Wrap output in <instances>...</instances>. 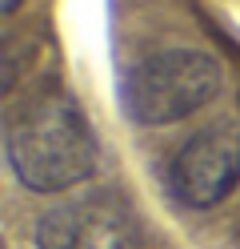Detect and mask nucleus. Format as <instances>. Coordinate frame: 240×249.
<instances>
[{
    "label": "nucleus",
    "instance_id": "5",
    "mask_svg": "<svg viewBox=\"0 0 240 249\" xmlns=\"http://www.w3.org/2000/svg\"><path fill=\"white\" fill-rule=\"evenodd\" d=\"M0 8H4V17H12V12L20 8V0H0Z\"/></svg>",
    "mask_w": 240,
    "mask_h": 249
},
{
    "label": "nucleus",
    "instance_id": "3",
    "mask_svg": "<svg viewBox=\"0 0 240 249\" xmlns=\"http://www.w3.org/2000/svg\"><path fill=\"white\" fill-rule=\"evenodd\" d=\"M168 185L188 209H212L240 185V124L220 121L192 133L168 165Z\"/></svg>",
    "mask_w": 240,
    "mask_h": 249
},
{
    "label": "nucleus",
    "instance_id": "2",
    "mask_svg": "<svg viewBox=\"0 0 240 249\" xmlns=\"http://www.w3.org/2000/svg\"><path fill=\"white\" fill-rule=\"evenodd\" d=\"M220 89V65L204 49H160L124 81V113L136 124H176Z\"/></svg>",
    "mask_w": 240,
    "mask_h": 249
},
{
    "label": "nucleus",
    "instance_id": "4",
    "mask_svg": "<svg viewBox=\"0 0 240 249\" xmlns=\"http://www.w3.org/2000/svg\"><path fill=\"white\" fill-rule=\"evenodd\" d=\"M32 237L36 249H128L132 217L116 197H76L48 209Z\"/></svg>",
    "mask_w": 240,
    "mask_h": 249
},
{
    "label": "nucleus",
    "instance_id": "1",
    "mask_svg": "<svg viewBox=\"0 0 240 249\" xmlns=\"http://www.w3.org/2000/svg\"><path fill=\"white\" fill-rule=\"evenodd\" d=\"M4 153L28 193H64L96 173L100 141L72 92L40 89L8 113Z\"/></svg>",
    "mask_w": 240,
    "mask_h": 249
}]
</instances>
